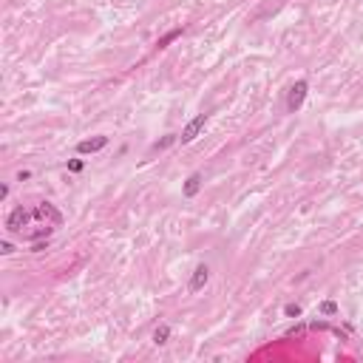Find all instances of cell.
<instances>
[{
	"instance_id": "1",
	"label": "cell",
	"mask_w": 363,
	"mask_h": 363,
	"mask_svg": "<svg viewBox=\"0 0 363 363\" xmlns=\"http://www.w3.org/2000/svg\"><path fill=\"white\" fill-rule=\"evenodd\" d=\"M207 119H210V114H196L184 128H182V136H179V142L182 145H190L193 139H196L199 133L204 131V125H207Z\"/></svg>"
},
{
	"instance_id": "3",
	"label": "cell",
	"mask_w": 363,
	"mask_h": 363,
	"mask_svg": "<svg viewBox=\"0 0 363 363\" xmlns=\"http://www.w3.org/2000/svg\"><path fill=\"white\" fill-rule=\"evenodd\" d=\"M29 218H32V213L20 204V207H15V210L9 213V218H6V230H9V233H20L26 224H29Z\"/></svg>"
},
{
	"instance_id": "15",
	"label": "cell",
	"mask_w": 363,
	"mask_h": 363,
	"mask_svg": "<svg viewBox=\"0 0 363 363\" xmlns=\"http://www.w3.org/2000/svg\"><path fill=\"white\" fill-rule=\"evenodd\" d=\"M0 253H3V255H12V253H15V244H12V241H3V244H0Z\"/></svg>"
},
{
	"instance_id": "7",
	"label": "cell",
	"mask_w": 363,
	"mask_h": 363,
	"mask_svg": "<svg viewBox=\"0 0 363 363\" xmlns=\"http://www.w3.org/2000/svg\"><path fill=\"white\" fill-rule=\"evenodd\" d=\"M199 190H201V173H190L187 182H184V187H182V193H184L187 199H193Z\"/></svg>"
},
{
	"instance_id": "8",
	"label": "cell",
	"mask_w": 363,
	"mask_h": 363,
	"mask_svg": "<svg viewBox=\"0 0 363 363\" xmlns=\"http://www.w3.org/2000/svg\"><path fill=\"white\" fill-rule=\"evenodd\" d=\"M182 32H184V29H170L167 34H162V37L156 40V49H167L173 40H179V37H182Z\"/></svg>"
},
{
	"instance_id": "18",
	"label": "cell",
	"mask_w": 363,
	"mask_h": 363,
	"mask_svg": "<svg viewBox=\"0 0 363 363\" xmlns=\"http://www.w3.org/2000/svg\"><path fill=\"white\" fill-rule=\"evenodd\" d=\"M295 335H304V327H295V329L287 332V338H295Z\"/></svg>"
},
{
	"instance_id": "13",
	"label": "cell",
	"mask_w": 363,
	"mask_h": 363,
	"mask_svg": "<svg viewBox=\"0 0 363 363\" xmlns=\"http://www.w3.org/2000/svg\"><path fill=\"white\" fill-rule=\"evenodd\" d=\"M284 315H287V318H298V315H301V307H298V304H287V307H284Z\"/></svg>"
},
{
	"instance_id": "14",
	"label": "cell",
	"mask_w": 363,
	"mask_h": 363,
	"mask_svg": "<svg viewBox=\"0 0 363 363\" xmlns=\"http://www.w3.org/2000/svg\"><path fill=\"white\" fill-rule=\"evenodd\" d=\"M68 170H71V173H80V170H83V159H71V162H68Z\"/></svg>"
},
{
	"instance_id": "4",
	"label": "cell",
	"mask_w": 363,
	"mask_h": 363,
	"mask_svg": "<svg viewBox=\"0 0 363 363\" xmlns=\"http://www.w3.org/2000/svg\"><path fill=\"white\" fill-rule=\"evenodd\" d=\"M207 281H210V267H207V264H199L196 270H193V275H190L187 290H190V292H201V290L207 287Z\"/></svg>"
},
{
	"instance_id": "6",
	"label": "cell",
	"mask_w": 363,
	"mask_h": 363,
	"mask_svg": "<svg viewBox=\"0 0 363 363\" xmlns=\"http://www.w3.org/2000/svg\"><path fill=\"white\" fill-rule=\"evenodd\" d=\"M108 145V136H91V139H83V142H77V153H99V150Z\"/></svg>"
},
{
	"instance_id": "5",
	"label": "cell",
	"mask_w": 363,
	"mask_h": 363,
	"mask_svg": "<svg viewBox=\"0 0 363 363\" xmlns=\"http://www.w3.org/2000/svg\"><path fill=\"white\" fill-rule=\"evenodd\" d=\"M34 216H40V218H49L54 227H60V224H63V213H60V210H57L51 201H40V204H37V210H34Z\"/></svg>"
},
{
	"instance_id": "2",
	"label": "cell",
	"mask_w": 363,
	"mask_h": 363,
	"mask_svg": "<svg viewBox=\"0 0 363 363\" xmlns=\"http://www.w3.org/2000/svg\"><path fill=\"white\" fill-rule=\"evenodd\" d=\"M307 94H309V83H307V80H298V83L290 88V97H287V111H290V114H295L298 108L304 105Z\"/></svg>"
},
{
	"instance_id": "12",
	"label": "cell",
	"mask_w": 363,
	"mask_h": 363,
	"mask_svg": "<svg viewBox=\"0 0 363 363\" xmlns=\"http://www.w3.org/2000/svg\"><path fill=\"white\" fill-rule=\"evenodd\" d=\"M321 312H324V315H335V312H338V304H335V301H324V304H321Z\"/></svg>"
},
{
	"instance_id": "16",
	"label": "cell",
	"mask_w": 363,
	"mask_h": 363,
	"mask_svg": "<svg viewBox=\"0 0 363 363\" xmlns=\"http://www.w3.org/2000/svg\"><path fill=\"white\" fill-rule=\"evenodd\" d=\"M49 247V241H46V244H43V241H34V247H32V253H43V250Z\"/></svg>"
},
{
	"instance_id": "9",
	"label": "cell",
	"mask_w": 363,
	"mask_h": 363,
	"mask_svg": "<svg viewBox=\"0 0 363 363\" xmlns=\"http://www.w3.org/2000/svg\"><path fill=\"white\" fill-rule=\"evenodd\" d=\"M167 338H170V327H167V324H159L156 332H153V344H156V346H165Z\"/></svg>"
},
{
	"instance_id": "11",
	"label": "cell",
	"mask_w": 363,
	"mask_h": 363,
	"mask_svg": "<svg viewBox=\"0 0 363 363\" xmlns=\"http://www.w3.org/2000/svg\"><path fill=\"white\" fill-rule=\"evenodd\" d=\"M51 230H54V227H49V224H46L43 230H34V233H29V238H32V241H40V238H49V236H51Z\"/></svg>"
},
{
	"instance_id": "10",
	"label": "cell",
	"mask_w": 363,
	"mask_h": 363,
	"mask_svg": "<svg viewBox=\"0 0 363 363\" xmlns=\"http://www.w3.org/2000/svg\"><path fill=\"white\" fill-rule=\"evenodd\" d=\"M176 139H179V136H173V133H167L165 139H159V142H153V148H150V150H153V153H156V150H167V148H170V145H173V142H176Z\"/></svg>"
},
{
	"instance_id": "17",
	"label": "cell",
	"mask_w": 363,
	"mask_h": 363,
	"mask_svg": "<svg viewBox=\"0 0 363 363\" xmlns=\"http://www.w3.org/2000/svg\"><path fill=\"white\" fill-rule=\"evenodd\" d=\"M26 179H32V170H20L17 173V182H26Z\"/></svg>"
}]
</instances>
